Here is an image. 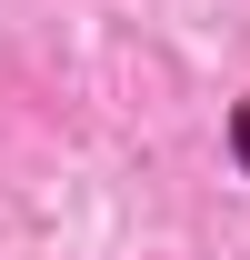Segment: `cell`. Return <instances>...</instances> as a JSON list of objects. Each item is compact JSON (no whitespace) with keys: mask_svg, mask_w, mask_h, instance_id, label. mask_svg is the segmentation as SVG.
Returning a JSON list of instances; mask_svg holds the SVG:
<instances>
[{"mask_svg":"<svg viewBox=\"0 0 250 260\" xmlns=\"http://www.w3.org/2000/svg\"><path fill=\"white\" fill-rule=\"evenodd\" d=\"M230 150H240V170H250V100H240V120H230Z\"/></svg>","mask_w":250,"mask_h":260,"instance_id":"obj_1","label":"cell"}]
</instances>
